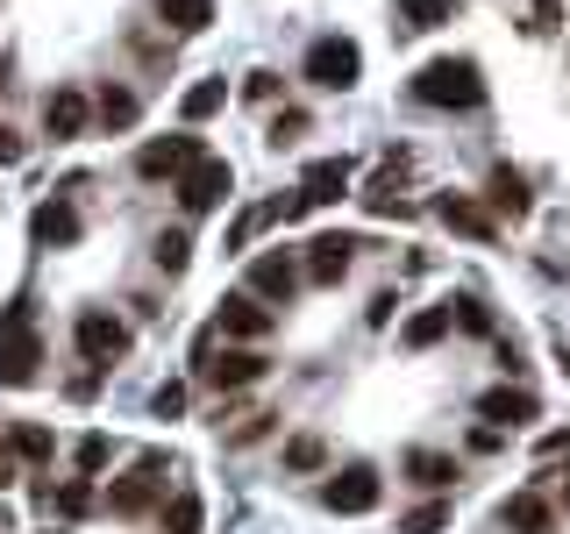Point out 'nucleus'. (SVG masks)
Listing matches in <instances>:
<instances>
[{
  "label": "nucleus",
  "mask_w": 570,
  "mask_h": 534,
  "mask_svg": "<svg viewBox=\"0 0 570 534\" xmlns=\"http://www.w3.org/2000/svg\"><path fill=\"white\" fill-rule=\"evenodd\" d=\"M478 414L485 421H499V427H528L542 406H534V392H513V385H492L485 399H478Z\"/></svg>",
  "instance_id": "obj_12"
},
{
  "label": "nucleus",
  "mask_w": 570,
  "mask_h": 534,
  "mask_svg": "<svg viewBox=\"0 0 570 534\" xmlns=\"http://www.w3.org/2000/svg\"><path fill=\"white\" fill-rule=\"evenodd\" d=\"M157 271H186V236H157Z\"/></svg>",
  "instance_id": "obj_30"
},
{
  "label": "nucleus",
  "mask_w": 570,
  "mask_h": 534,
  "mask_svg": "<svg viewBox=\"0 0 570 534\" xmlns=\"http://www.w3.org/2000/svg\"><path fill=\"white\" fill-rule=\"evenodd\" d=\"M222 107H228V86L207 79V86H193V93L178 100V115H186V121H207V115H222Z\"/></svg>",
  "instance_id": "obj_21"
},
{
  "label": "nucleus",
  "mask_w": 570,
  "mask_h": 534,
  "mask_svg": "<svg viewBox=\"0 0 570 534\" xmlns=\"http://www.w3.org/2000/svg\"><path fill=\"white\" fill-rule=\"evenodd\" d=\"M157 14H165L178 36H193V29H207V22H214V0H157Z\"/></svg>",
  "instance_id": "obj_18"
},
{
  "label": "nucleus",
  "mask_w": 570,
  "mask_h": 534,
  "mask_svg": "<svg viewBox=\"0 0 570 534\" xmlns=\"http://www.w3.org/2000/svg\"><path fill=\"white\" fill-rule=\"evenodd\" d=\"M450 0H400V29H442Z\"/></svg>",
  "instance_id": "obj_24"
},
{
  "label": "nucleus",
  "mask_w": 570,
  "mask_h": 534,
  "mask_svg": "<svg viewBox=\"0 0 570 534\" xmlns=\"http://www.w3.org/2000/svg\"><path fill=\"white\" fill-rule=\"evenodd\" d=\"M293 285H299V264L285 257V249L249 257V299H293Z\"/></svg>",
  "instance_id": "obj_8"
},
{
  "label": "nucleus",
  "mask_w": 570,
  "mask_h": 534,
  "mask_svg": "<svg viewBox=\"0 0 570 534\" xmlns=\"http://www.w3.org/2000/svg\"><path fill=\"white\" fill-rule=\"evenodd\" d=\"M450 320H463L471 335H492V307H485V299H450Z\"/></svg>",
  "instance_id": "obj_28"
},
{
  "label": "nucleus",
  "mask_w": 570,
  "mask_h": 534,
  "mask_svg": "<svg viewBox=\"0 0 570 534\" xmlns=\"http://www.w3.org/2000/svg\"><path fill=\"white\" fill-rule=\"evenodd\" d=\"M321 456H328V449H321V435H299V442H285V463H293V471H314Z\"/></svg>",
  "instance_id": "obj_29"
},
{
  "label": "nucleus",
  "mask_w": 570,
  "mask_h": 534,
  "mask_svg": "<svg viewBox=\"0 0 570 534\" xmlns=\"http://www.w3.org/2000/svg\"><path fill=\"white\" fill-rule=\"evenodd\" d=\"M36 364H43L36 314H29V299H14V307L0 314V385H36Z\"/></svg>",
  "instance_id": "obj_2"
},
{
  "label": "nucleus",
  "mask_w": 570,
  "mask_h": 534,
  "mask_svg": "<svg viewBox=\"0 0 570 534\" xmlns=\"http://www.w3.org/2000/svg\"><path fill=\"white\" fill-rule=\"evenodd\" d=\"M406 471H414L421 485H450L456 463H450V456H435V449H406Z\"/></svg>",
  "instance_id": "obj_23"
},
{
  "label": "nucleus",
  "mask_w": 570,
  "mask_h": 534,
  "mask_svg": "<svg viewBox=\"0 0 570 534\" xmlns=\"http://www.w3.org/2000/svg\"><path fill=\"white\" fill-rule=\"evenodd\" d=\"M350 186H356V165H350V157H314V165L299 171V207H335Z\"/></svg>",
  "instance_id": "obj_5"
},
{
  "label": "nucleus",
  "mask_w": 570,
  "mask_h": 534,
  "mask_svg": "<svg viewBox=\"0 0 570 534\" xmlns=\"http://www.w3.org/2000/svg\"><path fill=\"white\" fill-rule=\"evenodd\" d=\"M563 22V8H557V0H534V29H557Z\"/></svg>",
  "instance_id": "obj_39"
},
{
  "label": "nucleus",
  "mask_w": 570,
  "mask_h": 534,
  "mask_svg": "<svg viewBox=\"0 0 570 534\" xmlns=\"http://www.w3.org/2000/svg\"><path fill=\"white\" fill-rule=\"evenodd\" d=\"M364 200H371V214H392V207H406V200H400V192H392V178H379V186H371V192H364Z\"/></svg>",
  "instance_id": "obj_36"
},
{
  "label": "nucleus",
  "mask_w": 570,
  "mask_h": 534,
  "mask_svg": "<svg viewBox=\"0 0 570 534\" xmlns=\"http://www.w3.org/2000/svg\"><path fill=\"white\" fill-rule=\"evenodd\" d=\"M43 121H50V136H58V142L86 136V93H50L43 100Z\"/></svg>",
  "instance_id": "obj_16"
},
{
  "label": "nucleus",
  "mask_w": 570,
  "mask_h": 534,
  "mask_svg": "<svg viewBox=\"0 0 570 534\" xmlns=\"http://www.w3.org/2000/svg\"><path fill=\"white\" fill-rule=\"evenodd\" d=\"M200 136H157V142H142V150H136V171L142 178H178V171H186V165H200Z\"/></svg>",
  "instance_id": "obj_6"
},
{
  "label": "nucleus",
  "mask_w": 570,
  "mask_h": 534,
  "mask_svg": "<svg viewBox=\"0 0 570 534\" xmlns=\"http://www.w3.org/2000/svg\"><path fill=\"white\" fill-rule=\"evenodd\" d=\"M207 378L222 385V392L228 385H257L264 378V356L257 349H228V356H214V364H207Z\"/></svg>",
  "instance_id": "obj_15"
},
{
  "label": "nucleus",
  "mask_w": 570,
  "mask_h": 534,
  "mask_svg": "<svg viewBox=\"0 0 570 534\" xmlns=\"http://www.w3.org/2000/svg\"><path fill=\"white\" fill-rule=\"evenodd\" d=\"M321 506H328V513H371V506H379V471L356 463V471L328 477V485H321Z\"/></svg>",
  "instance_id": "obj_7"
},
{
  "label": "nucleus",
  "mask_w": 570,
  "mask_h": 534,
  "mask_svg": "<svg viewBox=\"0 0 570 534\" xmlns=\"http://www.w3.org/2000/svg\"><path fill=\"white\" fill-rule=\"evenodd\" d=\"M29 236H36V249H65V243H79V207L71 200H43L29 214Z\"/></svg>",
  "instance_id": "obj_10"
},
{
  "label": "nucleus",
  "mask_w": 570,
  "mask_h": 534,
  "mask_svg": "<svg viewBox=\"0 0 570 534\" xmlns=\"http://www.w3.org/2000/svg\"><path fill=\"white\" fill-rule=\"evenodd\" d=\"M450 328H456V320H450V299H442V307H421L414 320H406V328H400V343H406V349H435Z\"/></svg>",
  "instance_id": "obj_14"
},
{
  "label": "nucleus",
  "mask_w": 570,
  "mask_h": 534,
  "mask_svg": "<svg viewBox=\"0 0 570 534\" xmlns=\"http://www.w3.org/2000/svg\"><path fill=\"white\" fill-rule=\"evenodd\" d=\"M193 527H200V498H178V506H171V534H193Z\"/></svg>",
  "instance_id": "obj_34"
},
{
  "label": "nucleus",
  "mask_w": 570,
  "mask_h": 534,
  "mask_svg": "<svg viewBox=\"0 0 570 534\" xmlns=\"http://www.w3.org/2000/svg\"><path fill=\"white\" fill-rule=\"evenodd\" d=\"M350 249H356L350 236H314V243H307V278H314V285H335V278L350 271Z\"/></svg>",
  "instance_id": "obj_13"
},
{
  "label": "nucleus",
  "mask_w": 570,
  "mask_h": 534,
  "mask_svg": "<svg viewBox=\"0 0 570 534\" xmlns=\"http://www.w3.org/2000/svg\"><path fill=\"white\" fill-rule=\"evenodd\" d=\"M507 527H513V534H549V506H542L534 492L507 498Z\"/></svg>",
  "instance_id": "obj_20"
},
{
  "label": "nucleus",
  "mask_w": 570,
  "mask_h": 534,
  "mask_svg": "<svg viewBox=\"0 0 570 534\" xmlns=\"http://www.w3.org/2000/svg\"><path fill=\"white\" fill-rule=\"evenodd\" d=\"M243 93H249V100H272V93H278V71H249Z\"/></svg>",
  "instance_id": "obj_37"
},
{
  "label": "nucleus",
  "mask_w": 570,
  "mask_h": 534,
  "mask_svg": "<svg viewBox=\"0 0 570 534\" xmlns=\"http://www.w3.org/2000/svg\"><path fill=\"white\" fill-rule=\"evenodd\" d=\"M100 121H107V129H129V121H136V93H115V86H107V93H100Z\"/></svg>",
  "instance_id": "obj_26"
},
{
  "label": "nucleus",
  "mask_w": 570,
  "mask_h": 534,
  "mask_svg": "<svg viewBox=\"0 0 570 534\" xmlns=\"http://www.w3.org/2000/svg\"><path fill=\"white\" fill-rule=\"evenodd\" d=\"M58 513H65V521H79V513H94V492H86V485H65V492H58Z\"/></svg>",
  "instance_id": "obj_33"
},
{
  "label": "nucleus",
  "mask_w": 570,
  "mask_h": 534,
  "mask_svg": "<svg viewBox=\"0 0 570 534\" xmlns=\"http://www.w3.org/2000/svg\"><path fill=\"white\" fill-rule=\"evenodd\" d=\"M299 129H307V121H299V115H278V121H272V142H293Z\"/></svg>",
  "instance_id": "obj_38"
},
{
  "label": "nucleus",
  "mask_w": 570,
  "mask_h": 534,
  "mask_svg": "<svg viewBox=\"0 0 570 534\" xmlns=\"http://www.w3.org/2000/svg\"><path fill=\"white\" fill-rule=\"evenodd\" d=\"M442 527H450V506H442V498H428V506H414L400 521V534H442Z\"/></svg>",
  "instance_id": "obj_25"
},
{
  "label": "nucleus",
  "mask_w": 570,
  "mask_h": 534,
  "mask_svg": "<svg viewBox=\"0 0 570 534\" xmlns=\"http://www.w3.org/2000/svg\"><path fill=\"white\" fill-rule=\"evenodd\" d=\"M107 456H115V442H107V435H86L79 449H71V463H79L86 477H94V471H107Z\"/></svg>",
  "instance_id": "obj_27"
},
{
  "label": "nucleus",
  "mask_w": 570,
  "mask_h": 534,
  "mask_svg": "<svg viewBox=\"0 0 570 534\" xmlns=\"http://www.w3.org/2000/svg\"><path fill=\"white\" fill-rule=\"evenodd\" d=\"M299 71H307L314 86H328V93H350V86L364 79V50H356L350 36H314V43H307V65H299Z\"/></svg>",
  "instance_id": "obj_3"
},
{
  "label": "nucleus",
  "mask_w": 570,
  "mask_h": 534,
  "mask_svg": "<svg viewBox=\"0 0 570 534\" xmlns=\"http://www.w3.org/2000/svg\"><path fill=\"white\" fill-rule=\"evenodd\" d=\"M157 421H178V414H186V385H157Z\"/></svg>",
  "instance_id": "obj_32"
},
{
  "label": "nucleus",
  "mask_w": 570,
  "mask_h": 534,
  "mask_svg": "<svg viewBox=\"0 0 570 534\" xmlns=\"http://www.w3.org/2000/svg\"><path fill=\"white\" fill-rule=\"evenodd\" d=\"M442 221H450L456 236H471V243H492V214L478 207V200H463V192H450V200H442Z\"/></svg>",
  "instance_id": "obj_17"
},
{
  "label": "nucleus",
  "mask_w": 570,
  "mask_h": 534,
  "mask_svg": "<svg viewBox=\"0 0 570 534\" xmlns=\"http://www.w3.org/2000/svg\"><path fill=\"white\" fill-rule=\"evenodd\" d=\"M14 449H22V456H50V435H43V427H14Z\"/></svg>",
  "instance_id": "obj_35"
},
{
  "label": "nucleus",
  "mask_w": 570,
  "mask_h": 534,
  "mask_svg": "<svg viewBox=\"0 0 570 534\" xmlns=\"http://www.w3.org/2000/svg\"><path fill=\"white\" fill-rule=\"evenodd\" d=\"M492 207H499V214H528V178L499 165V171H492Z\"/></svg>",
  "instance_id": "obj_22"
},
{
  "label": "nucleus",
  "mask_w": 570,
  "mask_h": 534,
  "mask_svg": "<svg viewBox=\"0 0 570 534\" xmlns=\"http://www.w3.org/2000/svg\"><path fill=\"white\" fill-rule=\"evenodd\" d=\"M0 165H22V142H14L8 129H0Z\"/></svg>",
  "instance_id": "obj_40"
},
{
  "label": "nucleus",
  "mask_w": 570,
  "mask_h": 534,
  "mask_svg": "<svg viewBox=\"0 0 570 534\" xmlns=\"http://www.w3.org/2000/svg\"><path fill=\"white\" fill-rule=\"evenodd\" d=\"M0 86H8V65H0Z\"/></svg>",
  "instance_id": "obj_42"
},
{
  "label": "nucleus",
  "mask_w": 570,
  "mask_h": 534,
  "mask_svg": "<svg viewBox=\"0 0 570 534\" xmlns=\"http://www.w3.org/2000/svg\"><path fill=\"white\" fill-rule=\"evenodd\" d=\"M557 370H563V378H570V343H563V349H557Z\"/></svg>",
  "instance_id": "obj_41"
},
{
  "label": "nucleus",
  "mask_w": 570,
  "mask_h": 534,
  "mask_svg": "<svg viewBox=\"0 0 570 534\" xmlns=\"http://www.w3.org/2000/svg\"><path fill=\"white\" fill-rule=\"evenodd\" d=\"M228 192H236V171H228V157H200V165L178 171V207H186V214L222 207Z\"/></svg>",
  "instance_id": "obj_4"
},
{
  "label": "nucleus",
  "mask_w": 570,
  "mask_h": 534,
  "mask_svg": "<svg viewBox=\"0 0 570 534\" xmlns=\"http://www.w3.org/2000/svg\"><path fill=\"white\" fill-rule=\"evenodd\" d=\"M414 100L421 107H478L485 100V79H478L471 58H428L414 71Z\"/></svg>",
  "instance_id": "obj_1"
},
{
  "label": "nucleus",
  "mask_w": 570,
  "mask_h": 534,
  "mask_svg": "<svg viewBox=\"0 0 570 534\" xmlns=\"http://www.w3.org/2000/svg\"><path fill=\"white\" fill-rule=\"evenodd\" d=\"M157 463H142V477H129V485H115V492H107V506H115V513H142V506H150V498H157Z\"/></svg>",
  "instance_id": "obj_19"
},
{
  "label": "nucleus",
  "mask_w": 570,
  "mask_h": 534,
  "mask_svg": "<svg viewBox=\"0 0 570 534\" xmlns=\"http://www.w3.org/2000/svg\"><path fill=\"white\" fill-rule=\"evenodd\" d=\"M264 221H272V207H249V214H243V221H236V228H228V249H243V243H249V236H257V228H264Z\"/></svg>",
  "instance_id": "obj_31"
},
{
  "label": "nucleus",
  "mask_w": 570,
  "mask_h": 534,
  "mask_svg": "<svg viewBox=\"0 0 570 534\" xmlns=\"http://www.w3.org/2000/svg\"><path fill=\"white\" fill-rule=\"evenodd\" d=\"M71 343H79V356H94V364H107V356H121V349H129V328H121L115 314H79Z\"/></svg>",
  "instance_id": "obj_9"
},
{
  "label": "nucleus",
  "mask_w": 570,
  "mask_h": 534,
  "mask_svg": "<svg viewBox=\"0 0 570 534\" xmlns=\"http://www.w3.org/2000/svg\"><path fill=\"white\" fill-rule=\"evenodd\" d=\"M214 328H222V335H243V343H257V335H272V307H257L249 293H236V299H222Z\"/></svg>",
  "instance_id": "obj_11"
}]
</instances>
